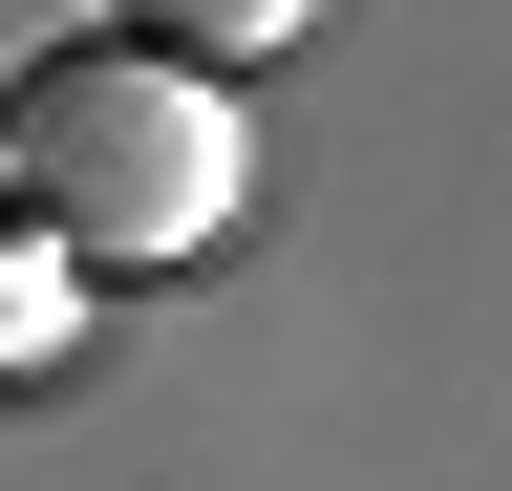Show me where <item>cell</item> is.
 <instances>
[{"label": "cell", "instance_id": "1", "mask_svg": "<svg viewBox=\"0 0 512 491\" xmlns=\"http://www.w3.org/2000/svg\"><path fill=\"white\" fill-rule=\"evenodd\" d=\"M0 171L43 193V257H107V278H150V257H214V214H235V107L150 65V43H43L22 86H0Z\"/></svg>", "mask_w": 512, "mask_h": 491}, {"label": "cell", "instance_id": "2", "mask_svg": "<svg viewBox=\"0 0 512 491\" xmlns=\"http://www.w3.org/2000/svg\"><path fill=\"white\" fill-rule=\"evenodd\" d=\"M299 22H320V0H128V43H150V65H192V86H214V65H278Z\"/></svg>", "mask_w": 512, "mask_h": 491}, {"label": "cell", "instance_id": "3", "mask_svg": "<svg viewBox=\"0 0 512 491\" xmlns=\"http://www.w3.org/2000/svg\"><path fill=\"white\" fill-rule=\"evenodd\" d=\"M64 321H86V278H64V257H43V235H0V363H43Z\"/></svg>", "mask_w": 512, "mask_h": 491}]
</instances>
